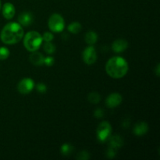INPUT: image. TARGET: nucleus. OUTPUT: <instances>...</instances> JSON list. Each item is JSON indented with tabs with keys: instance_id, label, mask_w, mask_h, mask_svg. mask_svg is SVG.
I'll return each instance as SVG.
<instances>
[{
	"instance_id": "2",
	"label": "nucleus",
	"mask_w": 160,
	"mask_h": 160,
	"mask_svg": "<svg viewBox=\"0 0 160 160\" xmlns=\"http://www.w3.org/2000/svg\"><path fill=\"white\" fill-rule=\"evenodd\" d=\"M129 65L126 59L122 56H116L110 58L106 64V72L113 79H120L128 73Z\"/></svg>"
},
{
	"instance_id": "25",
	"label": "nucleus",
	"mask_w": 160,
	"mask_h": 160,
	"mask_svg": "<svg viewBox=\"0 0 160 160\" xmlns=\"http://www.w3.org/2000/svg\"><path fill=\"white\" fill-rule=\"evenodd\" d=\"M55 62V59L51 56H48L45 57L44 59V65L47 66V67H52V66L54 64Z\"/></svg>"
},
{
	"instance_id": "18",
	"label": "nucleus",
	"mask_w": 160,
	"mask_h": 160,
	"mask_svg": "<svg viewBox=\"0 0 160 160\" xmlns=\"http://www.w3.org/2000/svg\"><path fill=\"white\" fill-rule=\"evenodd\" d=\"M73 152V147L70 144L65 143L60 147V152L62 156H68Z\"/></svg>"
},
{
	"instance_id": "11",
	"label": "nucleus",
	"mask_w": 160,
	"mask_h": 160,
	"mask_svg": "<svg viewBox=\"0 0 160 160\" xmlns=\"http://www.w3.org/2000/svg\"><path fill=\"white\" fill-rule=\"evenodd\" d=\"M34 20V17L30 12H23L19 15L18 23L22 27H28L31 25Z\"/></svg>"
},
{
	"instance_id": "9",
	"label": "nucleus",
	"mask_w": 160,
	"mask_h": 160,
	"mask_svg": "<svg viewBox=\"0 0 160 160\" xmlns=\"http://www.w3.org/2000/svg\"><path fill=\"white\" fill-rule=\"evenodd\" d=\"M2 16L6 20H11L14 17L16 14V9L13 4L11 2H6L3 6H2Z\"/></svg>"
},
{
	"instance_id": "14",
	"label": "nucleus",
	"mask_w": 160,
	"mask_h": 160,
	"mask_svg": "<svg viewBox=\"0 0 160 160\" xmlns=\"http://www.w3.org/2000/svg\"><path fill=\"white\" fill-rule=\"evenodd\" d=\"M108 141H109V146L116 148V149H119L123 145V138L119 134L110 136Z\"/></svg>"
},
{
	"instance_id": "6",
	"label": "nucleus",
	"mask_w": 160,
	"mask_h": 160,
	"mask_svg": "<svg viewBox=\"0 0 160 160\" xmlns=\"http://www.w3.org/2000/svg\"><path fill=\"white\" fill-rule=\"evenodd\" d=\"M96 49L93 45H88L84 49L82 52V59L84 63L87 65H92L97 60Z\"/></svg>"
},
{
	"instance_id": "16",
	"label": "nucleus",
	"mask_w": 160,
	"mask_h": 160,
	"mask_svg": "<svg viewBox=\"0 0 160 160\" xmlns=\"http://www.w3.org/2000/svg\"><path fill=\"white\" fill-rule=\"evenodd\" d=\"M81 29H82V26L81 23L78 21H73L70 23V24L67 26V30L70 33L73 34H77L79 32H81Z\"/></svg>"
},
{
	"instance_id": "24",
	"label": "nucleus",
	"mask_w": 160,
	"mask_h": 160,
	"mask_svg": "<svg viewBox=\"0 0 160 160\" xmlns=\"http://www.w3.org/2000/svg\"><path fill=\"white\" fill-rule=\"evenodd\" d=\"M117 152V149L109 146L107 151H106V156H107L109 159H112V158H114L116 156Z\"/></svg>"
},
{
	"instance_id": "23",
	"label": "nucleus",
	"mask_w": 160,
	"mask_h": 160,
	"mask_svg": "<svg viewBox=\"0 0 160 160\" xmlns=\"http://www.w3.org/2000/svg\"><path fill=\"white\" fill-rule=\"evenodd\" d=\"M34 87L36 88V90H37L38 92H39V93L44 94L47 91V86L46 84H44V83H38V84H36V86H34Z\"/></svg>"
},
{
	"instance_id": "15",
	"label": "nucleus",
	"mask_w": 160,
	"mask_h": 160,
	"mask_svg": "<svg viewBox=\"0 0 160 160\" xmlns=\"http://www.w3.org/2000/svg\"><path fill=\"white\" fill-rule=\"evenodd\" d=\"M84 41L88 45H94L98 41V34L93 31H88L84 36Z\"/></svg>"
},
{
	"instance_id": "5",
	"label": "nucleus",
	"mask_w": 160,
	"mask_h": 160,
	"mask_svg": "<svg viewBox=\"0 0 160 160\" xmlns=\"http://www.w3.org/2000/svg\"><path fill=\"white\" fill-rule=\"evenodd\" d=\"M112 133V126L108 121H102L97 128V138L100 142H105L109 139Z\"/></svg>"
},
{
	"instance_id": "22",
	"label": "nucleus",
	"mask_w": 160,
	"mask_h": 160,
	"mask_svg": "<svg viewBox=\"0 0 160 160\" xmlns=\"http://www.w3.org/2000/svg\"><path fill=\"white\" fill-rule=\"evenodd\" d=\"M42 39H43V42H52L53 39H54V35H53L52 32H50V31H46V32L42 34Z\"/></svg>"
},
{
	"instance_id": "19",
	"label": "nucleus",
	"mask_w": 160,
	"mask_h": 160,
	"mask_svg": "<svg viewBox=\"0 0 160 160\" xmlns=\"http://www.w3.org/2000/svg\"><path fill=\"white\" fill-rule=\"evenodd\" d=\"M43 49L46 54L52 55L56 52V45L52 42H45L43 45Z\"/></svg>"
},
{
	"instance_id": "17",
	"label": "nucleus",
	"mask_w": 160,
	"mask_h": 160,
	"mask_svg": "<svg viewBox=\"0 0 160 160\" xmlns=\"http://www.w3.org/2000/svg\"><path fill=\"white\" fill-rule=\"evenodd\" d=\"M88 100L92 104L96 105L101 101V95L97 92H92L88 95Z\"/></svg>"
},
{
	"instance_id": "1",
	"label": "nucleus",
	"mask_w": 160,
	"mask_h": 160,
	"mask_svg": "<svg viewBox=\"0 0 160 160\" xmlns=\"http://www.w3.org/2000/svg\"><path fill=\"white\" fill-rule=\"evenodd\" d=\"M24 35L23 27L17 22L6 23L0 33V39L6 45H15L23 39Z\"/></svg>"
},
{
	"instance_id": "13",
	"label": "nucleus",
	"mask_w": 160,
	"mask_h": 160,
	"mask_svg": "<svg viewBox=\"0 0 160 160\" xmlns=\"http://www.w3.org/2000/svg\"><path fill=\"white\" fill-rule=\"evenodd\" d=\"M44 59H45V56L38 51L32 52L29 56L30 62L36 67L44 65Z\"/></svg>"
},
{
	"instance_id": "12",
	"label": "nucleus",
	"mask_w": 160,
	"mask_h": 160,
	"mask_svg": "<svg viewBox=\"0 0 160 160\" xmlns=\"http://www.w3.org/2000/svg\"><path fill=\"white\" fill-rule=\"evenodd\" d=\"M148 131V125L146 122L141 121L136 123L133 129V133L135 134L136 136H144L146 134Z\"/></svg>"
},
{
	"instance_id": "20",
	"label": "nucleus",
	"mask_w": 160,
	"mask_h": 160,
	"mask_svg": "<svg viewBox=\"0 0 160 160\" xmlns=\"http://www.w3.org/2000/svg\"><path fill=\"white\" fill-rule=\"evenodd\" d=\"M9 54H10V52L9 48L5 46L0 47V60H5L8 59Z\"/></svg>"
},
{
	"instance_id": "27",
	"label": "nucleus",
	"mask_w": 160,
	"mask_h": 160,
	"mask_svg": "<svg viewBox=\"0 0 160 160\" xmlns=\"http://www.w3.org/2000/svg\"><path fill=\"white\" fill-rule=\"evenodd\" d=\"M155 73H156V76L159 77V73H160V67H159V64L158 63L157 66L156 67V69H155Z\"/></svg>"
},
{
	"instance_id": "7",
	"label": "nucleus",
	"mask_w": 160,
	"mask_h": 160,
	"mask_svg": "<svg viewBox=\"0 0 160 160\" xmlns=\"http://www.w3.org/2000/svg\"><path fill=\"white\" fill-rule=\"evenodd\" d=\"M34 86V82L31 78H25L19 81L17 84V91L22 95H27L32 92Z\"/></svg>"
},
{
	"instance_id": "4",
	"label": "nucleus",
	"mask_w": 160,
	"mask_h": 160,
	"mask_svg": "<svg viewBox=\"0 0 160 160\" xmlns=\"http://www.w3.org/2000/svg\"><path fill=\"white\" fill-rule=\"evenodd\" d=\"M48 27L52 32L60 33L65 28V20L60 14L52 13L48 20Z\"/></svg>"
},
{
	"instance_id": "10",
	"label": "nucleus",
	"mask_w": 160,
	"mask_h": 160,
	"mask_svg": "<svg viewBox=\"0 0 160 160\" xmlns=\"http://www.w3.org/2000/svg\"><path fill=\"white\" fill-rule=\"evenodd\" d=\"M128 42L125 39L120 38L114 41L112 44V49L115 53L123 52L128 48Z\"/></svg>"
},
{
	"instance_id": "8",
	"label": "nucleus",
	"mask_w": 160,
	"mask_h": 160,
	"mask_svg": "<svg viewBox=\"0 0 160 160\" xmlns=\"http://www.w3.org/2000/svg\"><path fill=\"white\" fill-rule=\"evenodd\" d=\"M123 101V97L120 93L113 92L108 95L106 98V106L108 108H116L120 106Z\"/></svg>"
},
{
	"instance_id": "3",
	"label": "nucleus",
	"mask_w": 160,
	"mask_h": 160,
	"mask_svg": "<svg viewBox=\"0 0 160 160\" xmlns=\"http://www.w3.org/2000/svg\"><path fill=\"white\" fill-rule=\"evenodd\" d=\"M42 42H43V39H42V34L38 31H29L23 35V46L30 52L38 51L42 46Z\"/></svg>"
},
{
	"instance_id": "21",
	"label": "nucleus",
	"mask_w": 160,
	"mask_h": 160,
	"mask_svg": "<svg viewBox=\"0 0 160 160\" xmlns=\"http://www.w3.org/2000/svg\"><path fill=\"white\" fill-rule=\"evenodd\" d=\"M91 158L90 153L88 151H85V150H83V151L80 152L79 153L77 154L76 159L79 160H88Z\"/></svg>"
},
{
	"instance_id": "28",
	"label": "nucleus",
	"mask_w": 160,
	"mask_h": 160,
	"mask_svg": "<svg viewBox=\"0 0 160 160\" xmlns=\"http://www.w3.org/2000/svg\"><path fill=\"white\" fill-rule=\"evenodd\" d=\"M1 8H2V2L0 0V10H1Z\"/></svg>"
},
{
	"instance_id": "26",
	"label": "nucleus",
	"mask_w": 160,
	"mask_h": 160,
	"mask_svg": "<svg viewBox=\"0 0 160 160\" xmlns=\"http://www.w3.org/2000/svg\"><path fill=\"white\" fill-rule=\"evenodd\" d=\"M104 114L105 112L102 108H97L94 112V117L97 119H101L104 117Z\"/></svg>"
}]
</instances>
